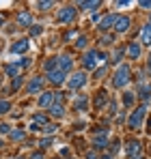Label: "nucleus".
Wrapping results in <instances>:
<instances>
[{
    "mask_svg": "<svg viewBox=\"0 0 151 159\" xmlns=\"http://www.w3.org/2000/svg\"><path fill=\"white\" fill-rule=\"evenodd\" d=\"M101 60H106V54L97 52V50H89L84 54V58H82V67L84 69H95L97 62H101Z\"/></svg>",
    "mask_w": 151,
    "mask_h": 159,
    "instance_id": "f257e3e1",
    "label": "nucleus"
},
{
    "mask_svg": "<svg viewBox=\"0 0 151 159\" xmlns=\"http://www.w3.org/2000/svg\"><path fill=\"white\" fill-rule=\"evenodd\" d=\"M145 114H147V103H143L140 107H136V110L129 114V118H127L129 129H138V127L143 125V120H145Z\"/></svg>",
    "mask_w": 151,
    "mask_h": 159,
    "instance_id": "f03ea898",
    "label": "nucleus"
},
{
    "mask_svg": "<svg viewBox=\"0 0 151 159\" xmlns=\"http://www.w3.org/2000/svg\"><path fill=\"white\" fill-rule=\"evenodd\" d=\"M127 82H129V67H127V65H121V67L117 69L114 78H112V84H114V88H123Z\"/></svg>",
    "mask_w": 151,
    "mask_h": 159,
    "instance_id": "7ed1b4c3",
    "label": "nucleus"
},
{
    "mask_svg": "<svg viewBox=\"0 0 151 159\" xmlns=\"http://www.w3.org/2000/svg\"><path fill=\"white\" fill-rule=\"evenodd\" d=\"M76 13H78L76 7H63V9L58 11V22H61V24H71L76 20Z\"/></svg>",
    "mask_w": 151,
    "mask_h": 159,
    "instance_id": "20e7f679",
    "label": "nucleus"
},
{
    "mask_svg": "<svg viewBox=\"0 0 151 159\" xmlns=\"http://www.w3.org/2000/svg\"><path fill=\"white\" fill-rule=\"evenodd\" d=\"M129 24H132V20L127 17V15H114V30L117 32H125L127 28H129Z\"/></svg>",
    "mask_w": 151,
    "mask_h": 159,
    "instance_id": "39448f33",
    "label": "nucleus"
},
{
    "mask_svg": "<svg viewBox=\"0 0 151 159\" xmlns=\"http://www.w3.org/2000/svg\"><path fill=\"white\" fill-rule=\"evenodd\" d=\"M67 84H69V88H82V86H84V84H86V75H84V73H82V71H78V73H74V75H71V78L67 80Z\"/></svg>",
    "mask_w": 151,
    "mask_h": 159,
    "instance_id": "423d86ee",
    "label": "nucleus"
},
{
    "mask_svg": "<svg viewBox=\"0 0 151 159\" xmlns=\"http://www.w3.org/2000/svg\"><path fill=\"white\" fill-rule=\"evenodd\" d=\"M108 144V129H100V133L93 138V146H95V151H100Z\"/></svg>",
    "mask_w": 151,
    "mask_h": 159,
    "instance_id": "0eeeda50",
    "label": "nucleus"
},
{
    "mask_svg": "<svg viewBox=\"0 0 151 159\" xmlns=\"http://www.w3.org/2000/svg\"><path fill=\"white\" fill-rule=\"evenodd\" d=\"M28 50H30V41L28 39H20V41H15L11 45V54H26Z\"/></svg>",
    "mask_w": 151,
    "mask_h": 159,
    "instance_id": "6e6552de",
    "label": "nucleus"
},
{
    "mask_svg": "<svg viewBox=\"0 0 151 159\" xmlns=\"http://www.w3.org/2000/svg\"><path fill=\"white\" fill-rule=\"evenodd\" d=\"M48 80H50L54 86H61L65 80H67V73H63V71H58V69H54V71H50L48 73Z\"/></svg>",
    "mask_w": 151,
    "mask_h": 159,
    "instance_id": "1a4fd4ad",
    "label": "nucleus"
},
{
    "mask_svg": "<svg viewBox=\"0 0 151 159\" xmlns=\"http://www.w3.org/2000/svg\"><path fill=\"white\" fill-rule=\"evenodd\" d=\"M43 88V78H32L28 82V95H37Z\"/></svg>",
    "mask_w": 151,
    "mask_h": 159,
    "instance_id": "9d476101",
    "label": "nucleus"
},
{
    "mask_svg": "<svg viewBox=\"0 0 151 159\" xmlns=\"http://www.w3.org/2000/svg\"><path fill=\"white\" fill-rule=\"evenodd\" d=\"M56 69L63 71V73H67V71L71 69V58H69V56H58V58H56Z\"/></svg>",
    "mask_w": 151,
    "mask_h": 159,
    "instance_id": "9b49d317",
    "label": "nucleus"
},
{
    "mask_svg": "<svg viewBox=\"0 0 151 159\" xmlns=\"http://www.w3.org/2000/svg\"><path fill=\"white\" fill-rule=\"evenodd\" d=\"M2 71H4V75H9V78H20V67H17V62H7L4 67H2Z\"/></svg>",
    "mask_w": 151,
    "mask_h": 159,
    "instance_id": "f8f14e48",
    "label": "nucleus"
},
{
    "mask_svg": "<svg viewBox=\"0 0 151 159\" xmlns=\"http://www.w3.org/2000/svg\"><path fill=\"white\" fill-rule=\"evenodd\" d=\"M52 103H54V93H48V90H46V93H41V97H39V106L50 110Z\"/></svg>",
    "mask_w": 151,
    "mask_h": 159,
    "instance_id": "ddd939ff",
    "label": "nucleus"
},
{
    "mask_svg": "<svg viewBox=\"0 0 151 159\" xmlns=\"http://www.w3.org/2000/svg\"><path fill=\"white\" fill-rule=\"evenodd\" d=\"M30 22H32V15H30L28 11H20V15H17V26L28 28V26H30Z\"/></svg>",
    "mask_w": 151,
    "mask_h": 159,
    "instance_id": "4468645a",
    "label": "nucleus"
},
{
    "mask_svg": "<svg viewBox=\"0 0 151 159\" xmlns=\"http://www.w3.org/2000/svg\"><path fill=\"white\" fill-rule=\"evenodd\" d=\"M127 56L132 58V60H136V58H140V43H129L127 45Z\"/></svg>",
    "mask_w": 151,
    "mask_h": 159,
    "instance_id": "2eb2a0df",
    "label": "nucleus"
},
{
    "mask_svg": "<svg viewBox=\"0 0 151 159\" xmlns=\"http://www.w3.org/2000/svg\"><path fill=\"white\" fill-rule=\"evenodd\" d=\"M127 155H129V157H134V155H138V153H140V142H138V140H129V142H127Z\"/></svg>",
    "mask_w": 151,
    "mask_h": 159,
    "instance_id": "dca6fc26",
    "label": "nucleus"
},
{
    "mask_svg": "<svg viewBox=\"0 0 151 159\" xmlns=\"http://www.w3.org/2000/svg\"><path fill=\"white\" fill-rule=\"evenodd\" d=\"M112 24H114V15H106L100 24H97V28H100L101 32H106V30H110V28H112Z\"/></svg>",
    "mask_w": 151,
    "mask_h": 159,
    "instance_id": "f3484780",
    "label": "nucleus"
},
{
    "mask_svg": "<svg viewBox=\"0 0 151 159\" xmlns=\"http://www.w3.org/2000/svg\"><path fill=\"white\" fill-rule=\"evenodd\" d=\"M50 114L54 116V118H63V116H65V106H63V103H52Z\"/></svg>",
    "mask_w": 151,
    "mask_h": 159,
    "instance_id": "a211bd4d",
    "label": "nucleus"
},
{
    "mask_svg": "<svg viewBox=\"0 0 151 159\" xmlns=\"http://www.w3.org/2000/svg\"><path fill=\"white\" fill-rule=\"evenodd\" d=\"M140 43L151 45V24H145V26H143V32H140Z\"/></svg>",
    "mask_w": 151,
    "mask_h": 159,
    "instance_id": "6ab92c4d",
    "label": "nucleus"
},
{
    "mask_svg": "<svg viewBox=\"0 0 151 159\" xmlns=\"http://www.w3.org/2000/svg\"><path fill=\"white\" fill-rule=\"evenodd\" d=\"M138 95H140L145 101H149V99H151V86H149V84H145V82H140V86H138Z\"/></svg>",
    "mask_w": 151,
    "mask_h": 159,
    "instance_id": "aec40b11",
    "label": "nucleus"
},
{
    "mask_svg": "<svg viewBox=\"0 0 151 159\" xmlns=\"http://www.w3.org/2000/svg\"><path fill=\"white\" fill-rule=\"evenodd\" d=\"M76 110L78 112H86V107H89V99H86V95H80L78 99H76Z\"/></svg>",
    "mask_w": 151,
    "mask_h": 159,
    "instance_id": "412c9836",
    "label": "nucleus"
},
{
    "mask_svg": "<svg viewBox=\"0 0 151 159\" xmlns=\"http://www.w3.org/2000/svg\"><path fill=\"white\" fill-rule=\"evenodd\" d=\"M80 11H89V9H100V0H89V2H80L78 4Z\"/></svg>",
    "mask_w": 151,
    "mask_h": 159,
    "instance_id": "4be33fe9",
    "label": "nucleus"
},
{
    "mask_svg": "<svg viewBox=\"0 0 151 159\" xmlns=\"http://www.w3.org/2000/svg\"><path fill=\"white\" fill-rule=\"evenodd\" d=\"M9 138H11V142H20V140L26 138V131L24 129H13V131L9 133Z\"/></svg>",
    "mask_w": 151,
    "mask_h": 159,
    "instance_id": "5701e85b",
    "label": "nucleus"
},
{
    "mask_svg": "<svg viewBox=\"0 0 151 159\" xmlns=\"http://www.w3.org/2000/svg\"><path fill=\"white\" fill-rule=\"evenodd\" d=\"M134 101H136V93H123V103H125V107H132Z\"/></svg>",
    "mask_w": 151,
    "mask_h": 159,
    "instance_id": "b1692460",
    "label": "nucleus"
},
{
    "mask_svg": "<svg viewBox=\"0 0 151 159\" xmlns=\"http://www.w3.org/2000/svg\"><path fill=\"white\" fill-rule=\"evenodd\" d=\"M104 106H106V93H104V90H100V93H97V97H95V107H97V110H101Z\"/></svg>",
    "mask_w": 151,
    "mask_h": 159,
    "instance_id": "393cba45",
    "label": "nucleus"
},
{
    "mask_svg": "<svg viewBox=\"0 0 151 159\" xmlns=\"http://www.w3.org/2000/svg\"><path fill=\"white\" fill-rule=\"evenodd\" d=\"M7 112H11V101L0 99V114H7Z\"/></svg>",
    "mask_w": 151,
    "mask_h": 159,
    "instance_id": "a878e982",
    "label": "nucleus"
},
{
    "mask_svg": "<svg viewBox=\"0 0 151 159\" xmlns=\"http://www.w3.org/2000/svg\"><path fill=\"white\" fill-rule=\"evenodd\" d=\"M32 120H35V125H37V123H43V127H46V125H48V114H35Z\"/></svg>",
    "mask_w": 151,
    "mask_h": 159,
    "instance_id": "bb28decb",
    "label": "nucleus"
},
{
    "mask_svg": "<svg viewBox=\"0 0 151 159\" xmlns=\"http://www.w3.org/2000/svg\"><path fill=\"white\" fill-rule=\"evenodd\" d=\"M119 148H121V142H119V138H114V142L110 144V155H117Z\"/></svg>",
    "mask_w": 151,
    "mask_h": 159,
    "instance_id": "cd10ccee",
    "label": "nucleus"
},
{
    "mask_svg": "<svg viewBox=\"0 0 151 159\" xmlns=\"http://www.w3.org/2000/svg\"><path fill=\"white\" fill-rule=\"evenodd\" d=\"M56 69V58H50V60H46V71L50 73V71H54Z\"/></svg>",
    "mask_w": 151,
    "mask_h": 159,
    "instance_id": "c85d7f7f",
    "label": "nucleus"
},
{
    "mask_svg": "<svg viewBox=\"0 0 151 159\" xmlns=\"http://www.w3.org/2000/svg\"><path fill=\"white\" fill-rule=\"evenodd\" d=\"M76 48H78V50H84V48H86V37H78V39H76Z\"/></svg>",
    "mask_w": 151,
    "mask_h": 159,
    "instance_id": "c756f323",
    "label": "nucleus"
},
{
    "mask_svg": "<svg viewBox=\"0 0 151 159\" xmlns=\"http://www.w3.org/2000/svg\"><path fill=\"white\" fill-rule=\"evenodd\" d=\"M39 131H43V133H50V135H52V133L56 131V125H46V127H41Z\"/></svg>",
    "mask_w": 151,
    "mask_h": 159,
    "instance_id": "7c9ffc66",
    "label": "nucleus"
},
{
    "mask_svg": "<svg viewBox=\"0 0 151 159\" xmlns=\"http://www.w3.org/2000/svg\"><path fill=\"white\" fill-rule=\"evenodd\" d=\"M22 82H24V80H22V78H15V82H13V86H11V90L15 93V90H17L20 86H22Z\"/></svg>",
    "mask_w": 151,
    "mask_h": 159,
    "instance_id": "2f4dec72",
    "label": "nucleus"
},
{
    "mask_svg": "<svg viewBox=\"0 0 151 159\" xmlns=\"http://www.w3.org/2000/svg\"><path fill=\"white\" fill-rule=\"evenodd\" d=\"M11 131H13V129H11L7 123H2V125H0V133H2V135H4V133H11Z\"/></svg>",
    "mask_w": 151,
    "mask_h": 159,
    "instance_id": "473e14b6",
    "label": "nucleus"
},
{
    "mask_svg": "<svg viewBox=\"0 0 151 159\" xmlns=\"http://www.w3.org/2000/svg\"><path fill=\"white\" fill-rule=\"evenodd\" d=\"M37 7H39L41 11H46V9H50V7H52V2H50V0H48V2H37Z\"/></svg>",
    "mask_w": 151,
    "mask_h": 159,
    "instance_id": "72a5a7b5",
    "label": "nucleus"
},
{
    "mask_svg": "<svg viewBox=\"0 0 151 159\" xmlns=\"http://www.w3.org/2000/svg\"><path fill=\"white\" fill-rule=\"evenodd\" d=\"M50 144H52V138H48V140H41V142H39V146H41V148H48Z\"/></svg>",
    "mask_w": 151,
    "mask_h": 159,
    "instance_id": "f704fd0d",
    "label": "nucleus"
},
{
    "mask_svg": "<svg viewBox=\"0 0 151 159\" xmlns=\"http://www.w3.org/2000/svg\"><path fill=\"white\" fill-rule=\"evenodd\" d=\"M112 41H114V37H104V39H101V43H104V45H110Z\"/></svg>",
    "mask_w": 151,
    "mask_h": 159,
    "instance_id": "c9c22d12",
    "label": "nucleus"
},
{
    "mask_svg": "<svg viewBox=\"0 0 151 159\" xmlns=\"http://www.w3.org/2000/svg\"><path fill=\"white\" fill-rule=\"evenodd\" d=\"M138 4H140V7H143V9H149V7H151V0H140V2H138Z\"/></svg>",
    "mask_w": 151,
    "mask_h": 159,
    "instance_id": "e433bc0d",
    "label": "nucleus"
},
{
    "mask_svg": "<svg viewBox=\"0 0 151 159\" xmlns=\"http://www.w3.org/2000/svg\"><path fill=\"white\" fill-rule=\"evenodd\" d=\"M30 32H32V34H41V26H37V24H35V26L30 28Z\"/></svg>",
    "mask_w": 151,
    "mask_h": 159,
    "instance_id": "4c0bfd02",
    "label": "nucleus"
},
{
    "mask_svg": "<svg viewBox=\"0 0 151 159\" xmlns=\"http://www.w3.org/2000/svg\"><path fill=\"white\" fill-rule=\"evenodd\" d=\"M121 56H123V50H117L114 56H112V58H114V62H119V58H121Z\"/></svg>",
    "mask_w": 151,
    "mask_h": 159,
    "instance_id": "58836bf2",
    "label": "nucleus"
},
{
    "mask_svg": "<svg viewBox=\"0 0 151 159\" xmlns=\"http://www.w3.org/2000/svg\"><path fill=\"white\" fill-rule=\"evenodd\" d=\"M86 159H100V157H97L95 151H91V153H86Z\"/></svg>",
    "mask_w": 151,
    "mask_h": 159,
    "instance_id": "ea45409f",
    "label": "nucleus"
},
{
    "mask_svg": "<svg viewBox=\"0 0 151 159\" xmlns=\"http://www.w3.org/2000/svg\"><path fill=\"white\" fill-rule=\"evenodd\" d=\"M30 159H46V157H43V153H35Z\"/></svg>",
    "mask_w": 151,
    "mask_h": 159,
    "instance_id": "a19ab883",
    "label": "nucleus"
},
{
    "mask_svg": "<svg viewBox=\"0 0 151 159\" xmlns=\"http://www.w3.org/2000/svg\"><path fill=\"white\" fill-rule=\"evenodd\" d=\"M104 73H106V69H95V78L97 75H104Z\"/></svg>",
    "mask_w": 151,
    "mask_h": 159,
    "instance_id": "79ce46f5",
    "label": "nucleus"
},
{
    "mask_svg": "<svg viewBox=\"0 0 151 159\" xmlns=\"http://www.w3.org/2000/svg\"><path fill=\"white\" fill-rule=\"evenodd\" d=\"M129 159H143V155L138 153V155H134V157H129Z\"/></svg>",
    "mask_w": 151,
    "mask_h": 159,
    "instance_id": "37998d69",
    "label": "nucleus"
},
{
    "mask_svg": "<svg viewBox=\"0 0 151 159\" xmlns=\"http://www.w3.org/2000/svg\"><path fill=\"white\" fill-rule=\"evenodd\" d=\"M100 159H112V155H104V157H100Z\"/></svg>",
    "mask_w": 151,
    "mask_h": 159,
    "instance_id": "c03bdc74",
    "label": "nucleus"
},
{
    "mask_svg": "<svg viewBox=\"0 0 151 159\" xmlns=\"http://www.w3.org/2000/svg\"><path fill=\"white\" fill-rule=\"evenodd\" d=\"M149 75H151V54H149Z\"/></svg>",
    "mask_w": 151,
    "mask_h": 159,
    "instance_id": "a18cd8bd",
    "label": "nucleus"
},
{
    "mask_svg": "<svg viewBox=\"0 0 151 159\" xmlns=\"http://www.w3.org/2000/svg\"><path fill=\"white\" fill-rule=\"evenodd\" d=\"M2 24H4V20H2V15H0V26H2Z\"/></svg>",
    "mask_w": 151,
    "mask_h": 159,
    "instance_id": "49530a36",
    "label": "nucleus"
},
{
    "mask_svg": "<svg viewBox=\"0 0 151 159\" xmlns=\"http://www.w3.org/2000/svg\"><path fill=\"white\" fill-rule=\"evenodd\" d=\"M13 159H24V157H13Z\"/></svg>",
    "mask_w": 151,
    "mask_h": 159,
    "instance_id": "de8ad7c7",
    "label": "nucleus"
},
{
    "mask_svg": "<svg viewBox=\"0 0 151 159\" xmlns=\"http://www.w3.org/2000/svg\"><path fill=\"white\" fill-rule=\"evenodd\" d=\"M0 146H2V138H0Z\"/></svg>",
    "mask_w": 151,
    "mask_h": 159,
    "instance_id": "09e8293b",
    "label": "nucleus"
},
{
    "mask_svg": "<svg viewBox=\"0 0 151 159\" xmlns=\"http://www.w3.org/2000/svg\"><path fill=\"white\" fill-rule=\"evenodd\" d=\"M0 82H2V80H0Z\"/></svg>",
    "mask_w": 151,
    "mask_h": 159,
    "instance_id": "8fccbe9b",
    "label": "nucleus"
},
{
    "mask_svg": "<svg viewBox=\"0 0 151 159\" xmlns=\"http://www.w3.org/2000/svg\"><path fill=\"white\" fill-rule=\"evenodd\" d=\"M149 24H151V22H149Z\"/></svg>",
    "mask_w": 151,
    "mask_h": 159,
    "instance_id": "3c124183",
    "label": "nucleus"
}]
</instances>
